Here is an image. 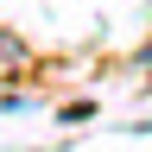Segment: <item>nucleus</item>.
Listing matches in <instances>:
<instances>
[]
</instances>
